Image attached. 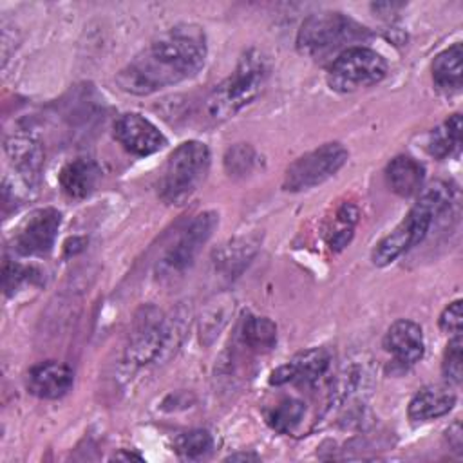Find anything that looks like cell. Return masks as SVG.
Returning <instances> with one entry per match:
<instances>
[{"instance_id": "cell-1", "label": "cell", "mask_w": 463, "mask_h": 463, "mask_svg": "<svg viewBox=\"0 0 463 463\" xmlns=\"http://www.w3.org/2000/svg\"><path fill=\"white\" fill-rule=\"evenodd\" d=\"M206 34L195 24H179L161 33L118 74L125 92L146 96L195 76L206 60Z\"/></svg>"}, {"instance_id": "cell-2", "label": "cell", "mask_w": 463, "mask_h": 463, "mask_svg": "<svg viewBox=\"0 0 463 463\" xmlns=\"http://www.w3.org/2000/svg\"><path fill=\"white\" fill-rule=\"evenodd\" d=\"M454 203L456 192L449 183L436 181L434 184L427 186L403 221L376 244L371 255L373 264L380 268L387 266L402 253L421 242L434 219L447 212Z\"/></svg>"}, {"instance_id": "cell-3", "label": "cell", "mask_w": 463, "mask_h": 463, "mask_svg": "<svg viewBox=\"0 0 463 463\" xmlns=\"http://www.w3.org/2000/svg\"><path fill=\"white\" fill-rule=\"evenodd\" d=\"M268 76V56L260 49H248L239 58L233 72L215 85L206 98V112L217 121L233 118L262 92Z\"/></svg>"}, {"instance_id": "cell-4", "label": "cell", "mask_w": 463, "mask_h": 463, "mask_svg": "<svg viewBox=\"0 0 463 463\" xmlns=\"http://www.w3.org/2000/svg\"><path fill=\"white\" fill-rule=\"evenodd\" d=\"M210 150L201 141L181 143L166 159L159 181L157 195L166 204H183L194 195L206 177Z\"/></svg>"}, {"instance_id": "cell-5", "label": "cell", "mask_w": 463, "mask_h": 463, "mask_svg": "<svg viewBox=\"0 0 463 463\" xmlns=\"http://www.w3.org/2000/svg\"><path fill=\"white\" fill-rule=\"evenodd\" d=\"M364 36H367V29L353 18L324 11L304 20L297 34V49L307 56H322Z\"/></svg>"}, {"instance_id": "cell-6", "label": "cell", "mask_w": 463, "mask_h": 463, "mask_svg": "<svg viewBox=\"0 0 463 463\" xmlns=\"http://www.w3.org/2000/svg\"><path fill=\"white\" fill-rule=\"evenodd\" d=\"M387 63L382 54L369 47L353 45L344 49L329 65L327 83L333 90L353 92L382 81Z\"/></svg>"}, {"instance_id": "cell-7", "label": "cell", "mask_w": 463, "mask_h": 463, "mask_svg": "<svg viewBox=\"0 0 463 463\" xmlns=\"http://www.w3.org/2000/svg\"><path fill=\"white\" fill-rule=\"evenodd\" d=\"M175 324L168 320L159 309L148 306L136 317L134 329L127 345V360L136 365H148L174 347Z\"/></svg>"}, {"instance_id": "cell-8", "label": "cell", "mask_w": 463, "mask_h": 463, "mask_svg": "<svg viewBox=\"0 0 463 463\" xmlns=\"http://www.w3.org/2000/svg\"><path fill=\"white\" fill-rule=\"evenodd\" d=\"M217 224H219L217 212L208 210L195 215L159 259L156 266L157 277L172 279V277L183 275L194 264L199 251L208 242L213 230L217 228Z\"/></svg>"}, {"instance_id": "cell-9", "label": "cell", "mask_w": 463, "mask_h": 463, "mask_svg": "<svg viewBox=\"0 0 463 463\" xmlns=\"http://www.w3.org/2000/svg\"><path fill=\"white\" fill-rule=\"evenodd\" d=\"M349 152L340 143H324L322 146L297 157L284 174V190L302 192L322 184L333 177L347 161Z\"/></svg>"}, {"instance_id": "cell-10", "label": "cell", "mask_w": 463, "mask_h": 463, "mask_svg": "<svg viewBox=\"0 0 463 463\" xmlns=\"http://www.w3.org/2000/svg\"><path fill=\"white\" fill-rule=\"evenodd\" d=\"M61 213L56 208H38L31 212L14 235V250L20 255H47L56 241Z\"/></svg>"}, {"instance_id": "cell-11", "label": "cell", "mask_w": 463, "mask_h": 463, "mask_svg": "<svg viewBox=\"0 0 463 463\" xmlns=\"http://www.w3.org/2000/svg\"><path fill=\"white\" fill-rule=\"evenodd\" d=\"M114 137L134 156H150L166 145L163 132L145 116L136 112L121 114L116 119Z\"/></svg>"}, {"instance_id": "cell-12", "label": "cell", "mask_w": 463, "mask_h": 463, "mask_svg": "<svg viewBox=\"0 0 463 463\" xmlns=\"http://www.w3.org/2000/svg\"><path fill=\"white\" fill-rule=\"evenodd\" d=\"M329 362H331V356L322 347L302 351V353L295 354L284 365L277 367L269 376V383L271 385H284V383L309 385V383H315L327 373Z\"/></svg>"}, {"instance_id": "cell-13", "label": "cell", "mask_w": 463, "mask_h": 463, "mask_svg": "<svg viewBox=\"0 0 463 463\" xmlns=\"http://www.w3.org/2000/svg\"><path fill=\"white\" fill-rule=\"evenodd\" d=\"M5 154L25 186L36 190L43 170L42 143L33 136L16 134L5 139Z\"/></svg>"}, {"instance_id": "cell-14", "label": "cell", "mask_w": 463, "mask_h": 463, "mask_svg": "<svg viewBox=\"0 0 463 463\" xmlns=\"http://www.w3.org/2000/svg\"><path fill=\"white\" fill-rule=\"evenodd\" d=\"M74 382L72 369L61 362L47 360L33 365L27 373V391L42 400H58L65 396Z\"/></svg>"}, {"instance_id": "cell-15", "label": "cell", "mask_w": 463, "mask_h": 463, "mask_svg": "<svg viewBox=\"0 0 463 463\" xmlns=\"http://www.w3.org/2000/svg\"><path fill=\"white\" fill-rule=\"evenodd\" d=\"M383 347L402 365L416 364L425 351L421 327L412 320H396L385 333Z\"/></svg>"}, {"instance_id": "cell-16", "label": "cell", "mask_w": 463, "mask_h": 463, "mask_svg": "<svg viewBox=\"0 0 463 463\" xmlns=\"http://www.w3.org/2000/svg\"><path fill=\"white\" fill-rule=\"evenodd\" d=\"M99 166L89 157H78L69 161L58 175L61 192L71 199H85L90 195L99 181Z\"/></svg>"}, {"instance_id": "cell-17", "label": "cell", "mask_w": 463, "mask_h": 463, "mask_svg": "<svg viewBox=\"0 0 463 463\" xmlns=\"http://www.w3.org/2000/svg\"><path fill=\"white\" fill-rule=\"evenodd\" d=\"M456 394L445 385H425L409 402L407 414L412 421H429L452 411Z\"/></svg>"}, {"instance_id": "cell-18", "label": "cell", "mask_w": 463, "mask_h": 463, "mask_svg": "<svg viewBox=\"0 0 463 463\" xmlns=\"http://www.w3.org/2000/svg\"><path fill=\"white\" fill-rule=\"evenodd\" d=\"M385 177L394 194L412 197L420 194L425 179L423 165L412 156H396L385 168Z\"/></svg>"}, {"instance_id": "cell-19", "label": "cell", "mask_w": 463, "mask_h": 463, "mask_svg": "<svg viewBox=\"0 0 463 463\" xmlns=\"http://www.w3.org/2000/svg\"><path fill=\"white\" fill-rule=\"evenodd\" d=\"M259 248V239L255 237H239L222 244L213 257L215 269L222 273L226 279L237 277L248 262L253 259Z\"/></svg>"}, {"instance_id": "cell-20", "label": "cell", "mask_w": 463, "mask_h": 463, "mask_svg": "<svg viewBox=\"0 0 463 463\" xmlns=\"http://www.w3.org/2000/svg\"><path fill=\"white\" fill-rule=\"evenodd\" d=\"M432 80L436 87L447 94L458 92L463 83V49L454 43L441 51L432 61Z\"/></svg>"}, {"instance_id": "cell-21", "label": "cell", "mask_w": 463, "mask_h": 463, "mask_svg": "<svg viewBox=\"0 0 463 463\" xmlns=\"http://www.w3.org/2000/svg\"><path fill=\"white\" fill-rule=\"evenodd\" d=\"M461 145V116L452 114L441 125L430 130L427 139V150L436 159H443L456 152Z\"/></svg>"}, {"instance_id": "cell-22", "label": "cell", "mask_w": 463, "mask_h": 463, "mask_svg": "<svg viewBox=\"0 0 463 463\" xmlns=\"http://www.w3.org/2000/svg\"><path fill=\"white\" fill-rule=\"evenodd\" d=\"M241 342L253 351H269L277 344V326L266 317H246L241 326Z\"/></svg>"}, {"instance_id": "cell-23", "label": "cell", "mask_w": 463, "mask_h": 463, "mask_svg": "<svg viewBox=\"0 0 463 463\" xmlns=\"http://www.w3.org/2000/svg\"><path fill=\"white\" fill-rule=\"evenodd\" d=\"M306 407L297 398H284L273 409L268 411L266 420L277 432H291L304 418Z\"/></svg>"}, {"instance_id": "cell-24", "label": "cell", "mask_w": 463, "mask_h": 463, "mask_svg": "<svg viewBox=\"0 0 463 463\" xmlns=\"http://www.w3.org/2000/svg\"><path fill=\"white\" fill-rule=\"evenodd\" d=\"M358 208L351 203H344L338 206L327 237V242L333 250H342L344 246H347V242L353 237V228L358 222Z\"/></svg>"}, {"instance_id": "cell-25", "label": "cell", "mask_w": 463, "mask_h": 463, "mask_svg": "<svg viewBox=\"0 0 463 463\" xmlns=\"http://www.w3.org/2000/svg\"><path fill=\"white\" fill-rule=\"evenodd\" d=\"M212 447H213V439H212L210 432L203 430V429L188 430L175 439L177 454H181L183 458H188V459L204 456L206 452H210Z\"/></svg>"}, {"instance_id": "cell-26", "label": "cell", "mask_w": 463, "mask_h": 463, "mask_svg": "<svg viewBox=\"0 0 463 463\" xmlns=\"http://www.w3.org/2000/svg\"><path fill=\"white\" fill-rule=\"evenodd\" d=\"M257 154L248 143H237L224 154V168L230 175H246L253 170Z\"/></svg>"}, {"instance_id": "cell-27", "label": "cell", "mask_w": 463, "mask_h": 463, "mask_svg": "<svg viewBox=\"0 0 463 463\" xmlns=\"http://www.w3.org/2000/svg\"><path fill=\"white\" fill-rule=\"evenodd\" d=\"M441 371L443 376L459 385L461 378H463V342H461V335H452V338L447 344L445 354H443V362H441Z\"/></svg>"}, {"instance_id": "cell-28", "label": "cell", "mask_w": 463, "mask_h": 463, "mask_svg": "<svg viewBox=\"0 0 463 463\" xmlns=\"http://www.w3.org/2000/svg\"><path fill=\"white\" fill-rule=\"evenodd\" d=\"M2 273H4L2 279H4L5 295H13L24 282H29L36 277V271L33 268L22 266L18 262H11L9 259H5V262H4Z\"/></svg>"}, {"instance_id": "cell-29", "label": "cell", "mask_w": 463, "mask_h": 463, "mask_svg": "<svg viewBox=\"0 0 463 463\" xmlns=\"http://www.w3.org/2000/svg\"><path fill=\"white\" fill-rule=\"evenodd\" d=\"M439 329L450 335H461V300H454L441 311Z\"/></svg>"}, {"instance_id": "cell-30", "label": "cell", "mask_w": 463, "mask_h": 463, "mask_svg": "<svg viewBox=\"0 0 463 463\" xmlns=\"http://www.w3.org/2000/svg\"><path fill=\"white\" fill-rule=\"evenodd\" d=\"M447 439H449V445L456 452H461V449H463V432H461V423L458 420L447 429Z\"/></svg>"}, {"instance_id": "cell-31", "label": "cell", "mask_w": 463, "mask_h": 463, "mask_svg": "<svg viewBox=\"0 0 463 463\" xmlns=\"http://www.w3.org/2000/svg\"><path fill=\"white\" fill-rule=\"evenodd\" d=\"M228 461H237V459H259L257 454H232L226 458Z\"/></svg>"}, {"instance_id": "cell-32", "label": "cell", "mask_w": 463, "mask_h": 463, "mask_svg": "<svg viewBox=\"0 0 463 463\" xmlns=\"http://www.w3.org/2000/svg\"><path fill=\"white\" fill-rule=\"evenodd\" d=\"M114 459H141V456L139 454H128V452H118V454H114Z\"/></svg>"}]
</instances>
